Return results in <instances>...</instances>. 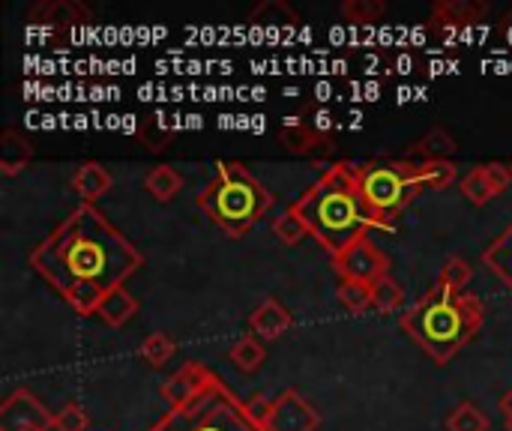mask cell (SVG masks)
I'll use <instances>...</instances> for the list:
<instances>
[{"instance_id":"cell-1","label":"cell","mask_w":512,"mask_h":431,"mask_svg":"<svg viewBox=\"0 0 512 431\" xmlns=\"http://www.w3.org/2000/svg\"><path fill=\"white\" fill-rule=\"evenodd\" d=\"M30 267L87 318L141 267V252L93 204H81L30 252Z\"/></svg>"},{"instance_id":"cell-2","label":"cell","mask_w":512,"mask_h":431,"mask_svg":"<svg viewBox=\"0 0 512 431\" xmlns=\"http://www.w3.org/2000/svg\"><path fill=\"white\" fill-rule=\"evenodd\" d=\"M294 210L306 222L309 234L333 252V258L381 228L357 186L354 162H333L294 201Z\"/></svg>"},{"instance_id":"cell-3","label":"cell","mask_w":512,"mask_h":431,"mask_svg":"<svg viewBox=\"0 0 512 431\" xmlns=\"http://www.w3.org/2000/svg\"><path fill=\"white\" fill-rule=\"evenodd\" d=\"M486 309L477 297L441 285L402 315V330L438 363L447 366L483 327Z\"/></svg>"},{"instance_id":"cell-4","label":"cell","mask_w":512,"mask_h":431,"mask_svg":"<svg viewBox=\"0 0 512 431\" xmlns=\"http://www.w3.org/2000/svg\"><path fill=\"white\" fill-rule=\"evenodd\" d=\"M201 213L228 237H243L273 207L270 189L240 162H219L213 180L198 195Z\"/></svg>"},{"instance_id":"cell-5","label":"cell","mask_w":512,"mask_h":431,"mask_svg":"<svg viewBox=\"0 0 512 431\" xmlns=\"http://www.w3.org/2000/svg\"><path fill=\"white\" fill-rule=\"evenodd\" d=\"M354 171H357V186L381 228L393 225L408 210V204L423 192L420 162L405 156L354 162Z\"/></svg>"},{"instance_id":"cell-6","label":"cell","mask_w":512,"mask_h":431,"mask_svg":"<svg viewBox=\"0 0 512 431\" xmlns=\"http://www.w3.org/2000/svg\"><path fill=\"white\" fill-rule=\"evenodd\" d=\"M150 431H264L255 426L246 414V402H240L222 381L207 390L201 399L183 405V408H168Z\"/></svg>"},{"instance_id":"cell-7","label":"cell","mask_w":512,"mask_h":431,"mask_svg":"<svg viewBox=\"0 0 512 431\" xmlns=\"http://www.w3.org/2000/svg\"><path fill=\"white\" fill-rule=\"evenodd\" d=\"M333 270L342 276V279H351V282H366V285H375L381 282L384 276H390V255L381 252L372 237L354 243L351 249H345L342 255L333 258Z\"/></svg>"},{"instance_id":"cell-8","label":"cell","mask_w":512,"mask_h":431,"mask_svg":"<svg viewBox=\"0 0 512 431\" xmlns=\"http://www.w3.org/2000/svg\"><path fill=\"white\" fill-rule=\"evenodd\" d=\"M0 431H54V414L30 390H15L0 405Z\"/></svg>"},{"instance_id":"cell-9","label":"cell","mask_w":512,"mask_h":431,"mask_svg":"<svg viewBox=\"0 0 512 431\" xmlns=\"http://www.w3.org/2000/svg\"><path fill=\"white\" fill-rule=\"evenodd\" d=\"M219 384V378L207 369V366H201V363H186V366H180L165 384H162V399L168 402V408H183V405H189V402H195V399H201L207 390H213Z\"/></svg>"},{"instance_id":"cell-10","label":"cell","mask_w":512,"mask_h":431,"mask_svg":"<svg viewBox=\"0 0 512 431\" xmlns=\"http://www.w3.org/2000/svg\"><path fill=\"white\" fill-rule=\"evenodd\" d=\"M321 426V414L306 402L297 390H285L273 399V411L264 431H315Z\"/></svg>"},{"instance_id":"cell-11","label":"cell","mask_w":512,"mask_h":431,"mask_svg":"<svg viewBox=\"0 0 512 431\" xmlns=\"http://www.w3.org/2000/svg\"><path fill=\"white\" fill-rule=\"evenodd\" d=\"M27 21L36 27H54V30H69L78 24L93 21V9L78 3V0H39L30 12Z\"/></svg>"},{"instance_id":"cell-12","label":"cell","mask_w":512,"mask_h":431,"mask_svg":"<svg viewBox=\"0 0 512 431\" xmlns=\"http://www.w3.org/2000/svg\"><path fill=\"white\" fill-rule=\"evenodd\" d=\"M489 15V3L480 0H441L432 6L429 27L432 30H462L474 27Z\"/></svg>"},{"instance_id":"cell-13","label":"cell","mask_w":512,"mask_h":431,"mask_svg":"<svg viewBox=\"0 0 512 431\" xmlns=\"http://www.w3.org/2000/svg\"><path fill=\"white\" fill-rule=\"evenodd\" d=\"M279 144L294 156H312V153H318V150H324L330 144V135L318 132L309 120L285 117L282 132H279Z\"/></svg>"},{"instance_id":"cell-14","label":"cell","mask_w":512,"mask_h":431,"mask_svg":"<svg viewBox=\"0 0 512 431\" xmlns=\"http://www.w3.org/2000/svg\"><path fill=\"white\" fill-rule=\"evenodd\" d=\"M291 327V312L276 300V297H267L249 318V330L252 336H258L261 342H273L279 339L282 333H288Z\"/></svg>"},{"instance_id":"cell-15","label":"cell","mask_w":512,"mask_h":431,"mask_svg":"<svg viewBox=\"0 0 512 431\" xmlns=\"http://www.w3.org/2000/svg\"><path fill=\"white\" fill-rule=\"evenodd\" d=\"M30 159H33V144H30V138H27L21 129L6 126V129L0 132V171H3V177L18 174Z\"/></svg>"},{"instance_id":"cell-16","label":"cell","mask_w":512,"mask_h":431,"mask_svg":"<svg viewBox=\"0 0 512 431\" xmlns=\"http://www.w3.org/2000/svg\"><path fill=\"white\" fill-rule=\"evenodd\" d=\"M459 153V141L444 129L435 126L432 132H426L408 153L405 159H420V162H450V156Z\"/></svg>"},{"instance_id":"cell-17","label":"cell","mask_w":512,"mask_h":431,"mask_svg":"<svg viewBox=\"0 0 512 431\" xmlns=\"http://www.w3.org/2000/svg\"><path fill=\"white\" fill-rule=\"evenodd\" d=\"M72 189L78 192V198L84 204L99 201L102 195H108L111 189V174L105 171V165L99 162H84L75 174H72Z\"/></svg>"},{"instance_id":"cell-18","label":"cell","mask_w":512,"mask_h":431,"mask_svg":"<svg viewBox=\"0 0 512 431\" xmlns=\"http://www.w3.org/2000/svg\"><path fill=\"white\" fill-rule=\"evenodd\" d=\"M138 312V300L126 291V288H114L102 297L96 315L108 324V327H123L132 315Z\"/></svg>"},{"instance_id":"cell-19","label":"cell","mask_w":512,"mask_h":431,"mask_svg":"<svg viewBox=\"0 0 512 431\" xmlns=\"http://www.w3.org/2000/svg\"><path fill=\"white\" fill-rule=\"evenodd\" d=\"M144 189H147L156 201L168 204L171 198H177V195H180V189H183V177H180L171 165H156V168H150V171H147V177H144Z\"/></svg>"},{"instance_id":"cell-20","label":"cell","mask_w":512,"mask_h":431,"mask_svg":"<svg viewBox=\"0 0 512 431\" xmlns=\"http://www.w3.org/2000/svg\"><path fill=\"white\" fill-rule=\"evenodd\" d=\"M483 261L498 279H504L512 288V225L492 240V246L483 252Z\"/></svg>"},{"instance_id":"cell-21","label":"cell","mask_w":512,"mask_h":431,"mask_svg":"<svg viewBox=\"0 0 512 431\" xmlns=\"http://www.w3.org/2000/svg\"><path fill=\"white\" fill-rule=\"evenodd\" d=\"M459 189H462V195H465L471 204H477V207H483V204H489L492 198H498V189L492 186V180H489V174H486V165L471 168V171L459 180Z\"/></svg>"},{"instance_id":"cell-22","label":"cell","mask_w":512,"mask_h":431,"mask_svg":"<svg viewBox=\"0 0 512 431\" xmlns=\"http://www.w3.org/2000/svg\"><path fill=\"white\" fill-rule=\"evenodd\" d=\"M492 420L486 417V411L474 402H459L450 417H447V431H489Z\"/></svg>"},{"instance_id":"cell-23","label":"cell","mask_w":512,"mask_h":431,"mask_svg":"<svg viewBox=\"0 0 512 431\" xmlns=\"http://www.w3.org/2000/svg\"><path fill=\"white\" fill-rule=\"evenodd\" d=\"M264 360H267V351H264V342H261L258 336H243V339L231 348V363H234L240 372H246V375L258 372V369L264 366Z\"/></svg>"},{"instance_id":"cell-24","label":"cell","mask_w":512,"mask_h":431,"mask_svg":"<svg viewBox=\"0 0 512 431\" xmlns=\"http://www.w3.org/2000/svg\"><path fill=\"white\" fill-rule=\"evenodd\" d=\"M336 297H339V303H342L351 315H363V312L372 309V285H366V282L342 279L339 288H336Z\"/></svg>"},{"instance_id":"cell-25","label":"cell","mask_w":512,"mask_h":431,"mask_svg":"<svg viewBox=\"0 0 512 431\" xmlns=\"http://www.w3.org/2000/svg\"><path fill=\"white\" fill-rule=\"evenodd\" d=\"M459 177V168L453 162H420V183L423 189L441 192L450 189Z\"/></svg>"},{"instance_id":"cell-26","label":"cell","mask_w":512,"mask_h":431,"mask_svg":"<svg viewBox=\"0 0 512 431\" xmlns=\"http://www.w3.org/2000/svg\"><path fill=\"white\" fill-rule=\"evenodd\" d=\"M273 234H276V240H279L282 246H297V243L309 234V228H306V222L300 219V213H297L294 207H288L282 216L273 219Z\"/></svg>"},{"instance_id":"cell-27","label":"cell","mask_w":512,"mask_h":431,"mask_svg":"<svg viewBox=\"0 0 512 431\" xmlns=\"http://www.w3.org/2000/svg\"><path fill=\"white\" fill-rule=\"evenodd\" d=\"M402 300H405V291L393 276H384L381 282L372 285V309L375 312H384V315L396 312L402 306Z\"/></svg>"},{"instance_id":"cell-28","label":"cell","mask_w":512,"mask_h":431,"mask_svg":"<svg viewBox=\"0 0 512 431\" xmlns=\"http://www.w3.org/2000/svg\"><path fill=\"white\" fill-rule=\"evenodd\" d=\"M387 15V6L381 0H345L342 3V18L348 24H372Z\"/></svg>"},{"instance_id":"cell-29","label":"cell","mask_w":512,"mask_h":431,"mask_svg":"<svg viewBox=\"0 0 512 431\" xmlns=\"http://www.w3.org/2000/svg\"><path fill=\"white\" fill-rule=\"evenodd\" d=\"M471 279H474V270H471V264H468L465 258H450V261L444 264L441 276L435 279V285L465 294V288L471 285Z\"/></svg>"},{"instance_id":"cell-30","label":"cell","mask_w":512,"mask_h":431,"mask_svg":"<svg viewBox=\"0 0 512 431\" xmlns=\"http://www.w3.org/2000/svg\"><path fill=\"white\" fill-rule=\"evenodd\" d=\"M174 342H171V336H165V333H150L147 339H144V345H141V360H147L153 369H162L171 357H174Z\"/></svg>"},{"instance_id":"cell-31","label":"cell","mask_w":512,"mask_h":431,"mask_svg":"<svg viewBox=\"0 0 512 431\" xmlns=\"http://www.w3.org/2000/svg\"><path fill=\"white\" fill-rule=\"evenodd\" d=\"M87 426H90V417L78 405H63L54 414V431H87Z\"/></svg>"},{"instance_id":"cell-32","label":"cell","mask_w":512,"mask_h":431,"mask_svg":"<svg viewBox=\"0 0 512 431\" xmlns=\"http://www.w3.org/2000/svg\"><path fill=\"white\" fill-rule=\"evenodd\" d=\"M270 411H273V399H264V396H252V399H246V414H249V420L255 423V426H267V420H270Z\"/></svg>"},{"instance_id":"cell-33","label":"cell","mask_w":512,"mask_h":431,"mask_svg":"<svg viewBox=\"0 0 512 431\" xmlns=\"http://www.w3.org/2000/svg\"><path fill=\"white\" fill-rule=\"evenodd\" d=\"M309 123H312L318 132H324V135H327V132H330V126H333V117H330V111H318Z\"/></svg>"},{"instance_id":"cell-34","label":"cell","mask_w":512,"mask_h":431,"mask_svg":"<svg viewBox=\"0 0 512 431\" xmlns=\"http://www.w3.org/2000/svg\"><path fill=\"white\" fill-rule=\"evenodd\" d=\"M501 411H504V417H507V426L512 431V390L504 396V402H501Z\"/></svg>"},{"instance_id":"cell-35","label":"cell","mask_w":512,"mask_h":431,"mask_svg":"<svg viewBox=\"0 0 512 431\" xmlns=\"http://www.w3.org/2000/svg\"><path fill=\"white\" fill-rule=\"evenodd\" d=\"M510 165H512V162H510Z\"/></svg>"}]
</instances>
